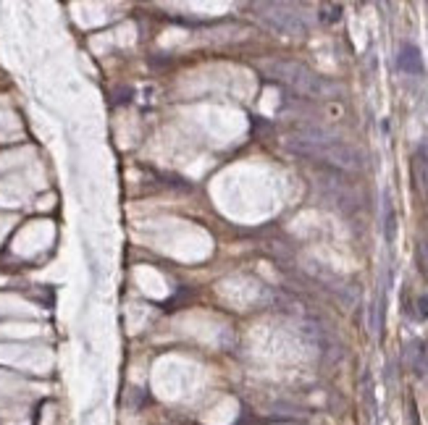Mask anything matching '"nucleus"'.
I'll list each match as a JSON object with an SVG mask.
<instances>
[{"label": "nucleus", "instance_id": "1", "mask_svg": "<svg viewBox=\"0 0 428 425\" xmlns=\"http://www.w3.org/2000/svg\"><path fill=\"white\" fill-rule=\"evenodd\" d=\"M400 69L410 71V74H413V71H415V74H420V71H423V63H420V53H418L415 47L407 45L402 53H400Z\"/></svg>", "mask_w": 428, "mask_h": 425}, {"label": "nucleus", "instance_id": "2", "mask_svg": "<svg viewBox=\"0 0 428 425\" xmlns=\"http://www.w3.org/2000/svg\"><path fill=\"white\" fill-rule=\"evenodd\" d=\"M418 307H420V310H418V318L420 320L428 318V297H420V299H418Z\"/></svg>", "mask_w": 428, "mask_h": 425}]
</instances>
